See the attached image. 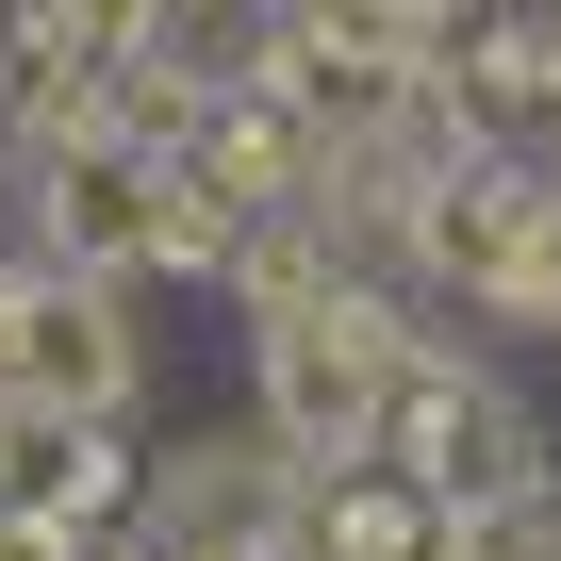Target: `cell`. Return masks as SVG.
<instances>
[{"label":"cell","instance_id":"5b68a950","mask_svg":"<svg viewBox=\"0 0 561 561\" xmlns=\"http://www.w3.org/2000/svg\"><path fill=\"white\" fill-rule=\"evenodd\" d=\"M149 165L165 149H133V133H50L34 149V264H116L133 280V248H149Z\"/></svg>","mask_w":561,"mask_h":561},{"label":"cell","instance_id":"6da1fadb","mask_svg":"<svg viewBox=\"0 0 561 561\" xmlns=\"http://www.w3.org/2000/svg\"><path fill=\"white\" fill-rule=\"evenodd\" d=\"M248 364H264V430L298 446V479H331V462H380V413H397L413 314L364 298L347 264H314L298 298H264V314H248Z\"/></svg>","mask_w":561,"mask_h":561},{"label":"cell","instance_id":"7a4b0ae2","mask_svg":"<svg viewBox=\"0 0 561 561\" xmlns=\"http://www.w3.org/2000/svg\"><path fill=\"white\" fill-rule=\"evenodd\" d=\"M380 462H397L413 495H446V512H495V495H528V479H545V430H528V397H512L495 364H462V347H430V331H413L397 413H380Z\"/></svg>","mask_w":561,"mask_h":561},{"label":"cell","instance_id":"3957f363","mask_svg":"<svg viewBox=\"0 0 561 561\" xmlns=\"http://www.w3.org/2000/svg\"><path fill=\"white\" fill-rule=\"evenodd\" d=\"M0 397H50V413H133V397H149L133 280H116V264H18V280H0Z\"/></svg>","mask_w":561,"mask_h":561},{"label":"cell","instance_id":"8fae6325","mask_svg":"<svg viewBox=\"0 0 561 561\" xmlns=\"http://www.w3.org/2000/svg\"><path fill=\"white\" fill-rule=\"evenodd\" d=\"M0 34H18V0H0Z\"/></svg>","mask_w":561,"mask_h":561},{"label":"cell","instance_id":"277c9868","mask_svg":"<svg viewBox=\"0 0 561 561\" xmlns=\"http://www.w3.org/2000/svg\"><path fill=\"white\" fill-rule=\"evenodd\" d=\"M133 528L149 545H280V528H298V446H280V430L165 446V462H133Z\"/></svg>","mask_w":561,"mask_h":561},{"label":"cell","instance_id":"9c48e42d","mask_svg":"<svg viewBox=\"0 0 561 561\" xmlns=\"http://www.w3.org/2000/svg\"><path fill=\"white\" fill-rule=\"evenodd\" d=\"M34 34H67L83 67H116V50H149V34H182V0H18Z\"/></svg>","mask_w":561,"mask_h":561},{"label":"cell","instance_id":"ba28073f","mask_svg":"<svg viewBox=\"0 0 561 561\" xmlns=\"http://www.w3.org/2000/svg\"><path fill=\"white\" fill-rule=\"evenodd\" d=\"M231 215H248V198H231L198 149H165V165H149V248H133V280H215Z\"/></svg>","mask_w":561,"mask_h":561},{"label":"cell","instance_id":"8992f818","mask_svg":"<svg viewBox=\"0 0 561 561\" xmlns=\"http://www.w3.org/2000/svg\"><path fill=\"white\" fill-rule=\"evenodd\" d=\"M0 512H34V528H116L133 512V446L116 413H50V397H0Z\"/></svg>","mask_w":561,"mask_h":561},{"label":"cell","instance_id":"52a82bcc","mask_svg":"<svg viewBox=\"0 0 561 561\" xmlns=\"http://www.w3.org/2000/svg\"><path fill=\"white\" fill-rule=\"evenodd\" d=\"M280 561H446V495H413L397 462H331V479H298Z\"/></svg>","mask_w":561,"mask_h":561},{"label":"cell","instance_id":"30bf717a","mask_svg":"<svg viewBox=\"0 0 561 561\" xmlns=\"http://www.w3.org/2000/svg\"><path fill=\"white\" fill-rule=\"evenodd\" d=\"M0 561H67V528H34V512H0Z\"/></svg>","mask_w":561,"mask_h":561}]
</instances>
